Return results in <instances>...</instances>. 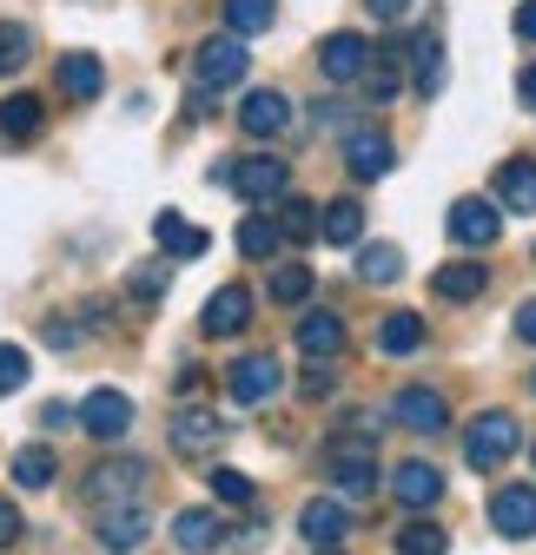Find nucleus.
<instances>
[{
  "instance_id": "1",
  "label": "nucleus",
  "mask_w": 536,
  "mask_h": 555,
  "mask_svg": "<svg viewBox=\"0 0 536 555\" xmlns=\"http://www.w3.org/2000/svg\"><path fill=\"white\" fill-rule=\"evenodd\" d=\"M146 476H153V469H146L140 456H106V463H93V469L80 476V503L100 509V516H106V509H132V503L146 496Z\"/></svg>"
},
{
  "instance_id": "2",
  "label": "nucleus",
  "mask_w": 536,
  "mask_h": 555,
  "mask_svg": "<svg viewBox=\"0 0 536 555\" xmlns=\"http://www.w3.org/2000/svg\"><path fill=\"white\" fill-rule=\"evenodd\" d=\"M516 443H523V430H516L510 410H484V416H471V424H463V463L484 469V476H497V469L516 456Z\"/></svg>"
},
{
  "instance_id": "3",
  "label": "nucleus",
  "mask_w": 536,
  "mask_h": 555,
  "mask_svg": "<svg viewBox=\"0 0 536 555\" xmlns=\"http://www.w3.org/2000/svg\"><path fill=\"white\" fill-rule=\"evenodd\" d=\"M331 490L345 503H365L378 490V456H371V430H345L331 437Z\"/></svg>"
},
{
  "instance_id": "4",
  "label": "nucleus",
  "mask_w": 536,
  "mask_h": 555,
  "mask_svg": "<svg viewBox=\"0 0 536 555\" xmlns=\"http://www.w3.org/2000/svg\"><path fill=\"white\" fill-rule=\"evenodd\" d=\"M219 185H232L245 205H272V198H285V192H292V166H285L279 153H252V159L219 166Z\"/></svg>"
},
{
  "instance_id": "5",
  "label": "nucleus",
  "mask_w": 536,
  "mask_h": 555,
  "mask_svg": "<svg viewBox=\"0 0 536 555\" xmlns=\"http://www.w3.org/2000/svg\"><path fill=\"white\" fill-rule=\"evenodd\" d=\"M245 74H252V53H245L239 34H213L206 47L192 53V80L206 87V93H226V87H239Z\"/></svg>"
},
{
  "instance_id": "6",
  "label": "nucleus",
  "mask_w": 536,
  "mask_h": 555,
  "mask_svg": "<svg viewBox=\"0 0 536 555\" xmlns=\"http://www.w3.org/2000/svg\"><path fill=\"white\" fill-rule=\"evenodd\" d=\"M74 424H80V430H87L93 443H119V437L132 430V397H126V390H106V384H100V390H87V397H80Z\"/></svg>"
},
{
  "instance_id": "7",
  "label": "nucleus",
  "mask_w": 536,
  "mask_h": 555,
  "mask_svg": "<svg viewBox=\"0 0 536 555\" xmlns=\"http://www.w3.org/2000/svg\"><path fill=\"white\" fill-rule=\"evenodd\" d=\"M345 172L358 179V185H371V179H384L391 166H397V146H391V132L384 126H345Z\"/></svg>"
},
{
  "instance_id": "8",
  "label": "nucleus",
  "mask_w": 536,
  "mask_h": 555,
  "mask_svg": "<svg viewBox=\"0 0 536 555\" xmlns=\"http://www.w3.org/2000/svg\"><path fill=\"white\" fill-rule=\"evenodd\" d=\"M371 60H378V47H371L365 34H331V40L318 47V74H324L331 87H358V80L371 74Z\"/></svg>"
},
{
  "instance_id": "9",
  "label": "nucleus",
  "mask_w": 536,
  "mask_h": 555,
  "mask_svg": "<svg viewBox=\"0 0 536 555\" xmlns=\"http://www.w3.org/2000/svg\"><path fill=\"white\" fill-rule=\"evenodd\" d=\"M444 225H450V238H457L463 251H484V245L503 238V205H497V198H457Z\"/></svg>"
},
{
  "instance_id": "10",
  "label": "nucleus",
  "mask_w": 536,
  "mask_h": 555,
  "mask_svg": "<svg viewBox=\"0 0 536 555\" xmlns=\"http://www.w3.org/2000/svg\"><path fill=\"white\" fill-rule=\"evenodd\" d=\"M391 424H405V430H418V437H437L444 424H450V403H444V390H431V384H405L391 397Z\"/></svg>"
},
{
  "instance_id": "11",
  "label": "nucleus",
  "mask_w": 536,
  "mask_h": 555,
  "mask_svg": "<svg viewBox=\"0 0 536 555\" xmlns=\"http://www.w3.org/2000/svg\"><path fill=\"white\" fill-rule=\"evenodd\" d=\"M490 529L503 542H529L536 535V482H503L490 496Z\"/></svg>"
},
{
  "instance_id": "12",
  "label": "nucleus",
  "mask_w": 536,
  "mask_h": 555,
  "mask_svg": "<svg viewBox=\"0 0 536 555\" xmlns=\"http://www.w3.org/2000/svg\"><path fill=\"white\" fill-rule=\"evenodd\" d=\"M219 443H226V416H219V410L186 403V410L173 416V450H179V456H213Z\"/></svg>"
},
{
  "instance_id": "13",
  "label": "nucleus",
  "mask_w": 536,
  "mask_h": 555,
  "mask_svg": "<svg viewBox=\"0 0 536 555\" xmlns=\"http://www.w3.org/2000/svg\"><path fill=\"white\" fill-rule=\"evenodd\" d=\"M298 535H305L311 548H339V542L352 535V503H345V496H311V503L298 509Z\"/></svg>"
},
{
  "instance_id": "14",
  "label": "nucleus",
  "mask_w": 536,
  "mask_h": 555,
  "mask_svg": "<svg viewBox=\"0 0 536 555\" xmlns=\"http://www.w3.org/2000/svg\"><path fill=\"white\" fill-rule=\"evenodd\" d=\"M279 384H285V371H279V358H265V351H252V358H239L226 371V397L232 403H265V397H279Z\"/></svg>"
},
{
  "instance_id": "15",
  "label": "nucleus",
  "mask_w": 536,
  "mask_h": 555,
  "mask_svg": "<svg viewBox=\"0 0 536 555\" xmlns=\"http://www.w3.org/2000/svg\"><path fill=\"white\" fill-rule=\"evenodd\" d=\"M245 324H252V292L245 285H219L206 298V311H199V331L206 337H239Z\"/></svg>"
},
{
  "instance_id": "16",
  "label": "nucleus",
  "mask_w": 536,
  "mask_h": 555,
  "mask_svg": "<svg viewBox=\"0 0 536 555\" xmlns=\"http://www.w3.org/2000/svg\"><path fill=\"white\" fill-rule=\"evenodd\" d=\"M239 126H245V139H279L292 126V100L272 93V87H258V93L239 100Z\"/></svg>"
},
{
  "instance_id": "17",
  "label": "nucleus",
  "mask_w": 536,
  "mask_h": 555,
  "mask_svg": "<svg viewBox=\"0 0 536 555\" xmlns=\"http://www.w3.org/2000/svg\"><path fill=\"white\" fill-rule=\"evenodd\" d=\"M292 344H298L311 364L339 358V351H345V318H339V311H305V318H298V331H292Z\"/></svg>"
},
{
  "instance_id": "18",
  "label": "nucleus",
  "mask_w": 536,
  "mask_h": 555,
  "mask_svg": "<svg viewBox=\"0 0 536 555\" xmlns=\"http://www.w3.org/2000/svg\"><path fill=\"white\" fill-rule=\"evenodd\" d=\"M391 496L405 503V509L444 503V469H437V463H397V469H391Z\"/></svg>"
},
{
  "instance_id": "19",
  "label": "nucleus",
  "mask_w": 536,
  "mask_h": 555,
  "mask_svg": "<svg viewBox=\"0 0 536 555\" xmlns=\"http://www.w3.org/2000/svg\"><path fill=\"white\" fill-rule=\"evenodd\" d=\"M484 285H490V264H477V258H457V264L431 271V292L444 305H471V298H484Z\"/></svg>"
},
{
  "instance_id": "20",
  "label": "nucleus",
  "mask_w": 536,
  "mask_h": 555,
  "mask_svg": "<svg viewBox=\"0 0 536 555\" xmlns=\"http://www.w3.org/2000/svg\"><path fill=\"white\" fill-rule=\"evenodd\" d=\"M166 535H173V548H186V555H213V548L226 542V522H219V509H179Z\"/></svg>"
},
{
  "instance_id": "21",
  "label": "nucleus",
  "mask_w": 536,
  "mask_h": 555,
  "mask_svg": "<svg viewBox=\"0 0 536 555\" xmlns=\"http://www.w3.org/2000/svg\"><path fill=\"white\" fill-rule=\"evenodd\" d=\"M53 80H60L66 100H100L106 93V66H100V53H66Z\"/></svg>"
},
{
  "instance_id": "22",
  "label": "nucleus",
  "mask_w": 536,
  "mask_h": 555,
  "mask_svg": "<svg viewBox=\"0 0 536 555\" xmlns=\"http://www.w3.org/2000/svg\"><path fill=\"white\" fill-rule=\"evenodd\" d=\"M318 238L352 251V245L365 238V205H358V198H331V205H318Z\"/></svg>"
},
{
  "instance_id": "23",
  "label": "nucleus",
  "mask_w": 536,
  "mask_h": 555,
  "mask_svg": "<svg viewBox=\"0 0 536 555\" xmlns=\"http://www.w3.org/2000/svg\"><path fill=\"white\" fill-rule=\"evenodd\" d=\"M146 529H153V522H146L140 503H132V509H106V516H100V548H106V555H132V548L146 542Z\"/></svg>"
},
{
  "instance_id": "24",
  "label": "nucleus",
  "mask_w": 536,
  "mask_h": 555,
  "mask_svg": "<svg viewBox=\"0 0 536 555\" xmlns=\"http://www.w3.org/2000/svg\"><path fill=\"white\" fill-rule=\"evenodd\" d=\"M153 238H159L166 258H206V251H213L206 225H186L179 212H159V219H153Z\"/></svg>"
},
{
  "instance_id": "25",
  "label": "nucleus",
  "mask_w": 536,
  "mask_h": 555,
  "mask_svg": "<svg viewBox=\"0 0 536 555\" xmlns=\"http://www.w3.org/2000/svg\"><path fill=\"white\" fill-rule=\"evenodd\" d=\"M497 205L503 212H536V159H503L497 166Z\"/></svg>"
},
{
  "instance_id": "26",
  "label": "nucleus",
  "mask_w": 536,
  "mask_h": 555,
  "mask_svg": "<svg viewBox=\"0 0 536 555\" xmlns=\"http://www.w3.org/2000/svg\"><path fill=\"white\" fill-rule=\"evenodd\" d=\"M424 337H431V331H424L418 311H391V318L378 324V351H384V358H411V351H424Z\"/></svg>"
},
{
  "instance_id": "27",
  "label": "nucleus",
  "mask_w": 536,
  "mask_h": 555,
  "mask_svg": "<svg viewBox=\"0 0 536 555\" xmlns=\"http://www.w3.org/2000/svg\"><path fill=\"white\" fill-rule=\"evenodd\" d=\"M8 476H14V490H47V482L60 476V456L47 443H21L14 463H8Z\"/></svg>"
},
{
  "instance_id": "28",
  "label": "nucleus",
  "mask_w": 536,
  "mask_h": 555,
  "mask_svg": "<svg viewBox=\"0 0 536 555\" xmlns=\"http://www.w3.org/2000/svg\"><path fill=\"white\" fill-rule=\"evenodd\" d=\"M40 126H47V100H34V93L0 100V132L8 139H40Z\"/></svg>"
},
{
  "instance_id": "29",
  "label": "nucleus",
  "mask_w": 536,
  "mask_h": 555,
  "mask_svg": "<svg viewBox=\"0 0 536 555\" xmlns=\"http://www.w3.org/2000/svg\"><path fill=\"white\" fill-rule=\"evenodd\" d=\"M226 34H239V40H252V34H265L279 21V0H226Z\"/></svg>"
},
{
  "instance_id": "30",
  "label": "nucleus",
  "mask_w": 536,
  "mask_h": 555,
  "mask_svg": "<svg viewBox=\"0 0 536 555\" xmlns=\"http://www.w3.org/2000/svg\"><path fill=\"white\" fill-rule=\"evenodd\" d=\"M391 548H397V555H450V535H444L431 516H411L405 529L391 535Z\"/></svg>"
},
{
  "instance_id": "31",
  "label": "nucleus",
  "mask_w": 536,
  "mask_h": 555,
  "mask_svg": "<svg viewBox=\"0 0 536 555\" xmlns=\"http://www.w3.org/2000/svg\"><path fill=\"white\" fill-rule=\"evenodd\" d=\"M411 60H418V100H437L444 93V47H437V34H418V47H411Z\"/></svg>"
},
{
  "instance_id": "32",
  "label": "nucleus",
  "mask_w": 536,
  "mask_h": 555,
  "mask_svg": "<svg viewBox=\"0 0 536 555\" xmlns=\"http://www.w3.org/2000/svg\"><path fill=\"white\" fill-rule=\"evenodd\" d=\"M358 278L365 285H397V278H405V251L397 245H358Z\"/></svg>"
},
{
  "instance_id": "33",
  "label": "nucleus",
  "mask_w": 536,
  "mask_h": 555,
  "mask_svg": "<svg viewBox=\"0 0 536 555\" xmlns=\"http://www.w3.org/2000/svg\"><path fill=\"white\" fill-rule=\"evenodd\" d=\"M166 285H173V264H166V258H146V264L126 271V298H140V305H159Z\"/></svg>"
},
{
  "instance_id": "34",
  "label": "nucleus",
  "mask_w": 536,
  "mask_h": 555,
  "mask_svg": "<svg viewBox=\"0 0 536 555\" xmlns=\"http://www.w3.org/2000/svg\"><path fill=\"white\" fill-rule=\"evenodd\" d=\"M279 232H285L292 245H311V238H318V205L285 192V205H279Z\"/></svg>"
},
{
  "instance_id": "35",
  "label": "nucleus",
  "mask_w": 536,
  "mask_h": 555,
  "mask_svg": "<svg viewBox=\"0 0 536 555\" xmlns=\"http://www.w3.org/2000/svg\"><path fill=\"white\" fill-rule=\"evenodd\" d=\"M285 245V232H279V219H265V212H252L245 225H239V251L245 258H272Z\"/></svg>"
},
{
  "instance_id": "36",
  "label": "nucleus",
  "mask_w": 536,
  "mask_h": 555,
  "mask_svg": "<svg viewBox=\"0 0 536 555\" xmlns=\"http://www.w3.org/2000/svg\"><path fill=\"white\" fill-rule=\"evenodd\" d=\"M311 264H272V305H305L311 298Z\"/></svg>"
},
{
  "instance_id": "37",
  "label": "nucleus",
  "mask_w": 536,
  "mask_h": 555,
  "mask_svg": "<svg viewBox=\"0 0 536 555\" xmlns=\"http://www.w3.org/2000/svg\"><path fill=\"white\" fill-rule=\"evenodd\" d=\"M27 53H34V34H27L21 21H0V80H8V74H21V66H27Z\"/></svg>"
},
{
  "instance_id": "38",
  "label": "nucleus",
  "mask_w": 536,
  "mask_h": 555,
  "mask_svg": "<svg viewBox=\"0 0 536 555\" xmlns=\"http://www.w3.org/2000/svg\"><path fill=\"white\" fill-rule=\"evenodd\" d=\"M213 496H219V503H232V509H252V496H258V490H252V476H245V469L219 463V469H213Z\"/></svg>"
},
{
  "instance_id": "39",
  "label": "nucleus",
  "mask_w": 536,
  "mask_h": 555,
  "mask_svg": "<svg viewBox=\"0 0 536 555\" xmlns=\"http://www.w3.org/2000/svg\"><path fill=\"white\" fill-rule=\"evenodd\" d=\"M27 377H34V358L21 351V344H0V397H14Z\"/></svg>"
},
{
  "instance_id": "40",
  "label": "nucleus",
  "mask_w": 536,
  "mask_h": 555,
  "mask_svg": "<svg viewBox=\"0 0 536 555\" xmlns=\"http://www.w3.org/2000/svg\"><path fill=\"white\" fill-rule=\"evenodd\" d=\"M40 337L53 344V351H74V344H80V324H60V318H47V324H40Z\"/></svg>"
},
{
  "instance_id": "41",
  "label": "nucleus",
  "mask_w": 536,
  "mask_h": 555,
  "mask_svg": "<svg viewBox=\"0 0 536 555\" xmlns=\"http://www.w3.org/2000/svg\"><path fill=\"white\" fill-rule=\"evenodd\" d=\"M365 8H371V21H384V27L411 21V0H365Z\"/></svg>"
},
{
  "instance_id": "42",
  "label": "nucleus",
  "mask_w": 536,
  "mask_h": 555,
  "mask_svg": "<svg viewBox=\"0 0 536 555\" xmlns=\"http://www.w3.org/2000/svg\"><path fill=\"white\" fill-rule=\"evenodd\" d=\"M21 503H8V496H0V548H8V542H21Z\"/></svg>"
},
{
  "instance_id": "43",
  "label": "nucleus",
  "mask_w": 536,
  "mask_h": 555,
  "mask_svg": "<svg viewBox=\"0 0 536 555\" xmlns=\"http://www.w3.org/2000/svg\"><path fill=\"white\" fill-rule=\"evenodd\" d=\"M516 100H523V106L536 113V60H529V66H523V74H516Z\"/></svg>"
},
{
  "instance_id": "44",
  "label": "nucleus",
  "mask_w": 536,
  "mask_h": 555,
  "mask_svg": "<svg viewBox=\"0 0 536 555\" xmlns=\"http://www.w3.org/2000/svg\"><path fill=\"white\" fill-rule=\"evenodd\" d=\"M516 337H523V344H536V298H529V305H516Z\"/></svg>"
},
{
  "instance_id": "45",
  "label": "nucleus",
  "mask_w": 536,
  "mask_h": 555,
  "mask_svg": "<svg viewBox=\"0 0 536 555\" xmlns=\"http://www.w3.org/2000/svg\"><path fill=\"white\" fill-rule=\"evenodd\" d=\"M516 40H536V0H523V8H516Z\"/></svg>"
},
{
  "instance_id": "46",
  "label": "nucleus",
  "mask_w": 536,
  "mask_h": 555,
  "mask_svg": "<svg viewBox=\"0 0 536 555\" xmlns=\"http://www.w3.org/2000/svg\"><path fill=\"white\" fill-rule=\"evenodd\" d=\"M66 416H74L66 403H47V410H40V424H47V430H66Z\"/></svg>"
},
{
  "instance_id": "47",
  "label": "nucleus",
  "mask_w": 536,
  "mask_h": 555,
  "mask_svg": "<svg viewBox=\"0 0 536 555\" xmlns=\"http://www.w3.org/2000/svg\"><path fill=\"white\" fill-rule=\"evenodd\" d=\"M324 390H331V371H324V364H318V371H311V377H305V397H324Z\"/></svg>"
},
{
  "instance_id": "48",
  "label": "nucleus",
  "mask_w": 536,
  "mask_h": 555,
  "mask_svg": "<svg viewBox=\"0 0 536 555\" xmlns=\"http://www.w3.org/2000/svg\"><path fill=\"white\" fill-rule=\"evenodd\" d=\"M318 555H345V548H318Z\"/></svg>"
},
{
  "instance_id": "49",
  "label": "nucleus",
  "mask_w": 536,
  "mask_h": 555,
  "mask_svg": "<svg viewBox=\"0 0 536 555\" xmlns=\"http://www.w3.org/2000/svg\"><path fill=\"white\" fill-rule=\"evenodd\" d=\"M529 390H536V377H529Z\"/></svg>"
}]
</instances>
